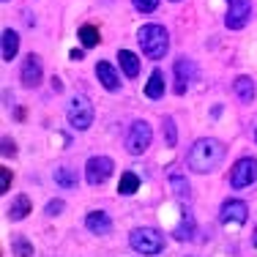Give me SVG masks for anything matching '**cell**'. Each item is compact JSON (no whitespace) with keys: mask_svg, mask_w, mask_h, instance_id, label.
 Instances as JSON below:
<instances>
[{"mask_svg":"<svg viewBox=\"0 0 257 257\" xmlns=\"http://www.w3.org/2000/svg\"><path fill=\"white\" fill-rule=\"evenodd\" d=\"M222 156H224L222 143H219V140H211V137H203V140H197V143L189 148L186 164H189V170H192V173L205 175V173H211V170L219 167Z\"/></svg>","mask_w":257,"mask_h":257,"instance_id":"1","label":"cell"},{"mask_svg":"<svg viewBox=\"0 0 257 257\" xmlns=\"http://www.w3.org/2000/svg\"><path fill=\"white\" fill-rule=\"evenodd\" d=\"M137 41H140L143 52L148 55L151 60L164 58L167 50H170V36H167V30H164L162 25H143L140 33H137Z\"/></svg>","mask_w":257,"mask_h":257,"instance_id":"2","label":"cell"},{"mask_svg":"<svg viewBox=\"0 0 257 257\" xmlns=\"http://www.w3.org/2000/svg\"><path fill=\"white\" fill-rule=\"evenodd\" d=\"M128 243H132V249H134V252H140V254H159L164 249V238L159 235L154 227H137V230H132Z\"/></svg>","mask_w":257,"mask_h":257,"instance_id":"3","label":"cell"},{"mask_svg":"<svg viewBox=\"0 0 257 257\" xmlns=\"http://www.w3.org/2000/svg\"><path fill=\"white\" fill-rule=\"evenodd\" d=\"M66 118H69L71 128H77V132H85V128H90V123H93V104L85 99V96H74V99L69 101Z\"/></svg>","mask_w":257,"mask_h":257,"instance_id":"4","label":"cell"},{"mask_svg":"<svg viewBox=\"0 0 257 257\" xmlns=\"http://www.w3.org/2000/svg\"><path fill=\"white\" fill-rule=\"evenodd\" d=\"M151 140H154L151 126L145 123V120H134L132 128H128V134H126V151L132 156H143L145 151L151 148Z\"/></svg>","mask_w":257,"mask_h":257,"instance_id":"5","label":"cell"},{"mask_svg":"<svg viewBox=\"0 0 257 257\" xmlns=\"http://www.w3.org/2000/svg\"><path fill=\"white\" fill-rule=\"evenodd\" d=\"M257 178V159L252 156H243L232 164L230 170V186L232 189H243V186H252Z\"/></svg>","mask_w":257,"mask_h":257,"instance_id":"6","label":"cell"},{"mask_svg":"<svg viewBox=\"0 0 257 257\" xmlns=\"http://www.w3.org/2000/svg\"><path fill=\"white\" fill-rule=\"evenodd\" d=\"M115 164L109 156H90L88 164H85V181L90 183V186H101L104 181L112 175Z\"/></svg>","mask_w":257,"mask_h":257,"instance_id":"7","label":"cell"},{"mask_svg":"<svg viewBox=\"0 0 257 257\" xmlns=\"http://www.w3.org/2000/svg\"><path fill=\"white\" fill-rule=\"evenodd\" d=\"M249 17H252V0H232L227 17H224V25L230 30H241L249 22Z\"/></svg>","mask_w":257,"mask_h":257,"instance_id":"8","label":"cell"},{"mask_svg":"<svg viewBox=\"0 0 257 257\" xmlns=\"http://www.w3.org/2000/svg\"><path fill=\"white\" fill-rule=\"evenodd\" d=\"M222 222L224 224H243L246 222V216H249V208L243 200H224L222 203Z\"/></svg>","mask_w":257,"mask_h":257,"instance_id":"9","label":"cell"},{"mask_svg":"<svg viewBox=\"0 0 257 257\" xmlns=\"http://www.w3.org/2000/svg\"><path fill=\"white\" fill-rule=\"evenodd\" d=\"M194 79V63L189 58H178L175 60V93H186L189 82Z\"/></svg>","mask_w":257,"mask_h":257,"instance_id":"10","label":"cell"},{"mask_svg":"<svg viewBox=\"0 0 257 257\" xmlns=\"http://www.w3.org/2000/svg\"><path fill=\"white\" fill-rule=\"evenodd\" d=\"M41 82V60L36 55H28L22 63V85L25 88H36Z\"/></svg>","mask_w":257,"mask_h":257,"instance_id":"11","label":"cell"},{"mask_svg":"<svg viewBox=\"0 0 257 257\" xmlns=\"http://www.w3.org/2000/svg\"><path fill=\"white\" fill-rule=\"evenodd\" d=\"M85 227L90 232H96V235H107V232L112 230V219L104 211H90L88 216H85Z\"/></svg>","mask_w":257,"mask_h":257,"instance_id":"12","label":"cell"},{"mask_svg":"<svg viewBox=\"0 0 257 257\" xmlns=\"http://www.w3.org/2000/svg\"><path fill=\"white\" fill-rule=\"evenodd\" d=\"M96 77H99V82H101L107 90H118V88H120L118 71H115L112 63H107V60H101V63L96 66Z\"/></svg>","mask_w":257,"mask_h":257,"instance_id":"13","label":"cell"},{"mask_svg":"<svg viewBox=\"0 0 257 257\" xmlns=\"http://www.w3.org/2000/svg\"><path fill=\"white\" fill-rule=\"evenodd\" d=\"M232 88H235V96L241 99L243 104H252L254 101V79L252 77H238L235 82H232Z\"/></svg>","mask_w":257,"mask_h":257,"instance_id":"14","label":"cell"},{"mask_svg":"<svg viewBox=\"0 0 257 257\" xmlns=\"http://www.w3.org/2000/svg\"><path fill=\"white\" fill-rule=\"evenodd\" d=\"M28 213H30V200L25 197V194H20V197L11 200V205H9V211H6V216H9L11 222H22Z\"/></svg>","mask_w":257,"mask_h":257,"instance_id":"15","label":"cell"},{"mask_svg":"<svg viewBox=\"0 0 257 257\" xmlns=\"http://www.w3.org/2000/svg\"><path fill=\"white\" fill-rule=\"evenodd\" d=\"M145 96H148V99H162L164 96V71L162 69L151 71L148 85H145Z\"/></svg>","mask_w":257,"mask_h":257,"instance_id":"16","label":"cell"},{"mask_svg":"<svg viewBox=\"0 0 257 257\" xmlns=\"http://www.w3.org/2000/svg\"><path fill=\"white\" fill-rule=\"evenodd\" d=\"M17 50H20V36H17V30L6 28L3 30V60H14Z\"/></svg>","mask_w":257,"mask_h":257,"instance_id":"17","label":"cell"},{"mask_svg":"<svg viewBox=\"0 0 257 257\" xmlns=\"http://www.w3.org/2000/svg\"><path fill=\"white\" fill-rule=\"evenodd\" d=\"M178 241H192L194 238V216L189 211H183V216H181V222H178V227H175L173 232Z\"/></svg>","mask_w":257,"mask_h":257,"instance_id":"18","label":"cell"},{"mask_svg":"<svg viewBox=\"0 0 257 257\" xmlns=\"http://www.w3.org/2000/svg\"><path fill=\"white\" fill-rule=\"evenodd\" d=\"M118 60H120V69H123L126 77H137V74H140V58H137L134 52L120 50V52H118Z\"/></svg>","mask_w":257,"mask_h":257,"instance_id":"19","label":"cell"},{"mask_svg":"<svg viewBox=\"0 0 257 257\" xmlns=\"http://www.w3.org/2000/svg\"><path fill=\"white\" fill-rule=\"evenodd\" d=\"M77 170L71 167H58L55 170V183H58L60 189H77Z\"/></svg>","mask_w":257,"mask_h":257,"instance_id":"20","label":"cell"},{"mask_svg":"<svg viewBox=\"0 0 257 257\" xmlns=\"http://www.w3.org/2000/svg\"><path fill=\"white\" fill-rule=\"evenodd\" d=\"M11 252H14V257H33V243L25 235H14L11 238Z\"/></svg>","mask_w":257,"mask_h":257,"instance_id":"21","label":"cell"},{"mask_svg":"<svg viewBox=\"0 0 257 257\" xmlns=\"http://www.w3.org/2000/svg\"><path fill=\"white\" fill-rule=\"evenodd\" d=\"M170 186H173V192H175V197L178 200H189L192 197V192H189V181L183 178V175H170Z\"/></svg>","mask_w":257,"mask_h":257,"instance_id":"22","label":"cell"},{"mask_svg":"<svg viewBox=\"0 0 257 257\" xmlns=\"http://www.w3.org/2000/svg\"><path fill=\"white\" fill-rule=\"evenodd\" d=\"M137 189H140L137 173H123V175H120V183H118V192L120 194H134Z\"/></svg>","mask_w":257,"mask_h":257,"instance_id":"23","label":"cell"},{"mask_svg":"<svg viewBox=\"0 0 257 257\" xmlns=\"http://www.w3.org/2000/svg\"><path fill=\"white\" fill-rule=\"evenodd\" d=\"M79 41H82L85 50L96 47V44H99V30H96L93 25H82V28H79Z\"/></svg>","mask_w":257,"mask_h":257,"instance_id":"24","label":"cell"},{"mask_svg":"<svg viewBox=\"0 0 257 257\" xmlns=\"http://www.w3.org/2000/svg\"><path fill=\"white\" fill-rule=\"evenodd\" d=\"M164 140H167V148H175V143H178V132H175L173 118H164Z\"/></svg>","mask_w":257,"mask_h":257,"instance_id":"25","label":"cell"},{"mask_svg":"<svg viewBox=\"0 0 257 257\" xmlns=\"http://www.w3.org/2000/svg\"><path fill=\"white\" fill-rule=\"evenodd\" d=\"M132 3H134V9H137V11H143V14H151V11H156L159 0H132Z\"/></svg>","mask_w":257,"mask_h":257,"instance_id":"26","label":"cell"},{"mask_svg":"<svg viewBox=\"0 0 257 257\" xmlns=\"http://www.w3.org/2000/svg\"><path fill=\"white\" fill-rule=\"evenodd\" d=\"M63 208H66L63 200H50V203H47V216H58Z\"/></svg>","mask_w":257,"mask_h":257,"instance_id":"27","label":"cell"},{"mask_svg":"<svg viewBox=\"0 0 257 257\" xmlns=\"http://www.w3.org/2000/svg\"><path fill=\"white\" fill-rule=\"evenodd\" d=\"M9 183H11V170H0V192H9Z\"/></svg>","mask_w":257,"mask_h":257,"instance_id":"28","label":"cell"},{"mask_svg":"<svg viewBox=\"0 0 257 257\" xmlns=\"http://www.w3.org/2000/svg\"><path fill=\"white\" fill-rule=\"evenodd\" d=\"M17 154V148H14V143H11L9 137H3V156H14Z\"/></svg>","mask_w":257,"mask_h":257,"instance_id":"29","label":"cell"},{"mask_svg":"<svg viewBox=\"0 0 257 257\" xmlns=\"http://www.w3.org/2000/svg\"><path fill=\"white\" fill-rule=\"evenodd\" d=\"M69 58H71V60H82V50H74V52L69 55Z\"/></svg>","mask_w":257,"mask_h":257,"instance_id":"30","label":"cell"},{"mask_svg":"<svg viewBox=\"0 0 257 257\" xmlns=\"http://www.w3.org/2000/svg\"><path fill=\"white\" fill-rule=\"evenodd\" d=\"M254 246H257V227H254Z\"/></svg>","mask_w":257,"mask_h":257,"instance_id":"31","label":"cell"},{"mask_svg":"<svg viewBox=\"0 0 257 257\" xmlns=\"http://www.w3.org/2000/svg\"><path fill=\"white\" fill-rule=\"evenodd\" d=\"M254 140H257V132H254Z\"/></svg>","mask_w":257,"mask_h":257,"instance_id":"32","label":"cell"},{"mask_svg":"<svg viewBox=\"0 0 257 257\" xmlns=\"http://www.w3.org/2000/svg\"><path fill=\"white\" fill-rule=\"evenodd\" d=\"M173 3H178V0H173Z\"/></svg>","mask_w":257,"mask_h":257,"instance_id":"33","label":"cell"},{"mask_svg":"<svg viewBox=\"0 0 257 257\" xmlns=\"http://www.w3.org/2000/svg\"><path fill=\"white\" fill-rule=\"evenodd\" d=\"M3 3H6V0H3Z\"/></svg>","mask_w":257,"mask_h":257,"instance_id":"34","label":"cell"}]
</instances>
